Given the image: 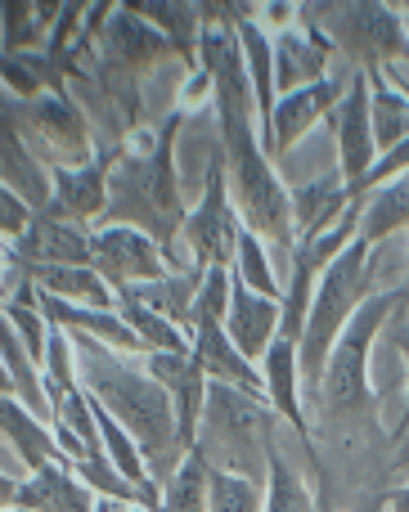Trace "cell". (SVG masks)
I'll list each match as a JSON object with an SVG mask.
<instances>
[{
	"mask_svg": "<svg viewBox=\"0 0 409 512\" xmlns=\"http://www.w3.org/2000/svg\"><path fill=\"white\" fill-rule=\"evenodd\" d=\"M221 135H225L221 153H225V171H230V198H234V212H239L243 230L297 252L293 198L279 185L275 167H270V153L252 135V117H225Z\"/></svg>",
	"mask_w": 409,
	"mask_h": 512,
	"instance_id": "6da1fadb",
	"label": "cell"
},
{
	"mask_svg": "<svg viewBox=\"0 0 409 512\" xmlns=\"http://www.w3.org/2000/svg\"><path fill=\"white\" fill-rule=\"evenodd\" d=\"M369 256H374V243L356 239L329 270L320 274V283H315L311 319H306L302 342H297L302 378H311L315 387H320L324 369H329V355H333V346H338L342 328H347L351 315L369 301L365 288H369V279H374V261H369Z\"/></svg>",
	"mask_w": 409,
	"mask_h": 512,
	"instance_id": "7a4b0ae2",
	"label": "cell"
},
{
	"mask_svg": "<svg viewBox=\"0 0 409 512\" xmlns=\"http://www.w3.org/2000/svg\"><path fill=\"white\" fill-rule=\"evenodd\" d=\"M86 382H90V396L140 441V450L153 463H162L171 450H180L176 405H171L167 387L158 378L126 373L122 364H90Z\"/></svg>",
	"mask_w": 409,
	"mask_h": 512,
	"instance_id": "3957f363",
	"label": "cell"
},
{
	"mask_svg": "<svg viewBox=\"0 0 409 512\" xmlns=\"http://www.w3.org/2000/svg\"><path fill=\"white\" fill-rule=\"evenodd\" d=\"M401 301H409V292H378L369 297L365 306L351 315V324L342 328L338 346L329 355V369L320 378V400H329L333 414H347V409H360L369 405V351H374V337L378 328L387 324Z\"/></svg>",
	"mask_w": 409,
	"mask_h": 512,
	"instance_id": "277c9868",
	"label": "cell"
},
{
	"mask_svg": "<svg viewBox=\"0 0 409 512\" xmlns=\"http://www.w3.org/2000/svg\"><path fill=\"white\" fill-rule=\"evenodd\" d=\"M185 234H189V248H194V256H198V270H234V261H239L243 221H239V212H234V198H230V171H225V153H216V158H212L203 203L189 212Z\"/></svg>",
	"mask_w": 409,
	"mask_h": 512,
	"instance_id": "5b68a950",
	"label": "cell"
},
{
	"mask_svg": "<svg viewBox=\"0 0 409 512\" xmlns=\"http://www.w3.org/2000/svg\"><path fill=\"white\" fill-rule=\"evenodd\" d=\"M207 427H212V436L221 441L225 459H230V468L225 472H239L243 477V454H261L266 459L270 454V409L261 396H252V391H239V387H225V382H212L207 387V409H203Z\"/></svg>",
	"mask_w": 409,
	"mask_h": 512,
	"instance_id": "8992f818",
	"label": "cell"
},
{
	"mask_svg": "<svg viewBox=\"0 0 409 512\" xmlns=\"http://www.w3.org/2000/svg\"><path fill=\"white\" fill-rule=\"evenodd\" d=\"M338 14H329L338 41L351 50V59H360L365 72L392 68V59L409 63V36L401 32V18L387 5H333Z\"/></svg>",
	"mask_w": 409,
	"mask_h": 512,
	"instance_id": "52a82bcc",
	"label": "cell"
},
{
	"mask_svg": "<svg viewBox=\"0 0 409 512\" xmlns=\"http://www.w3.org/2000/svg\"><path fill=\"white\" fill-rule=\"evenodd\" d=\"M95 270L113 283V292L171 279L167 252H158L153 239H144L131 225H104V230L95 234Z\"/></svg>",
	"mask_w": 409,
	"mask_h": 512,
	"instance_id": "ba28073f",
	"label": "cell"
},
{
	"mask_svg": "<svg viewBox=\"0 0 409 512\" xmlns=\"http://www.w3.org/2000/svg\"><path fill=\"white\" fill-rule=\"evenodd\" d=\"M149 373L167 387L171 405H176V427H180V454L198 450V423H203V409H207V387L212 378L203 373V364L189 355L176 351H153L149 355Z\"/></svg>",
	"mask_w": 409,
	"mask_h": 512,
	"instance_id": "9c48e42d",
	"label": "cell"
},
{
	"mask_svg": "<svg viewBox=\"0 0 409 512\" xmlns=\"http://www.w3.org/2000/svg\"><path fill=\"white\" fill-rule=\"evenodd\" d=\"M338 158H342V185L356 189L374 171L378 144H374V117H369V72L360 68L351 77L347 99L338 104Z\"/></svg>",
	"mask_w": 409,
	"mask_h": 512,
	"instance_id": "30bf717a",
	"label": "cell"
},
{
	"mask_svg": "<svg viewBox=\"0 0 409 512\" xmlns=\"http://www.w3.org/2000/svg\"><path fill=\"white\" fill-rule=\"evenodd\" d=\"M279 324H284V306L270 301V297H261V292H252L248 283L234 274L230 315H225V333H230V342L239 346L248 360H266V351L279 337Z\"/></svg>",
	"mask_w": 409,
	"mask_h": 512,
	"instance_id": "8fae6325",
	"label": "cell"
},
{
	"mask_svg": "<svg viewBox=\"0 0 409 512\" xmlns=\"http://www.w3.org/2000/svg\"><path fill=\"white\" fill-rule=\"evenodd\" d=\"M5 508H32V512H99L90 486L72 472V463H45L32 481L5 486Z\"/></svg>",
	"mask_w": 409,
	"mask_h": 512,
	"instance_id": "7c38bea8",
	"label": "cell"
},
{
	"mask_svg": "<svg viewBox=\"0 0 409 512\" xmlns=\"http://www.w3.org/2000/svg\"><path fill=\"white\" fill-rule=\"evenodd\" d=\"M9 248L27 256V265H95V234L59 221L50 212H36L32 230L18 243H9Z\"/></svg>",
	"mask_w": 409,
	"mask_h": 512,
	"instance_id": "4fadbf2b",
	"label": "cell"
},
{
	"mask_svg": "<svg viewBox=\"0 0 409 512\" xmlns=\"http://www.w3.org/2000/svg\"><path fill=\"white\" fill-rule=\"evenodd\" d=\"M347 90H351V81L324 77V81H315V86H306V90L279 95V104H275V153L293 149V144L302 140V135L311 131V126L320 122L333 104H338V99H347Z\"/></svg>",
	"mask_w": 409,
	"mask_h": 512,
	"instance_id": "5bb4252c",
	"label": "cell"
},
{
	"mask_svg": "<svg viewBox=\"0 0 409 512\" xmlns=\"http://www.w3.org/2000/svg\"><path fill=\"white\" fill-rule=\"evenodd\" d=\"M194 360L203 364L207 378H212V382H225V387L252 391V396H261V387H266V378L252 369V360L230 342L225 324H203V328H194Z\"/></svg>",
	"mask_w": 409,
	"mask_h": 512,
	"instance_id": "9a60e30c",
	"label": "cell"
},
{
	"mask_svg": "<svg viewBox=\"0 0 409 512\" xmlns=\"http://www.w3.org/2000/svg\"><path fill=\"white\" fill-rule=\"evenodd\" d=\"M333 45L329 36H320V27L306 18V41L302 36H279L275 45V86L279 95H293V90H306L315 81H324V63H329Z\"/></svg>",
	"mask_w": 409,
	"mask_h": 512,
	"instance_id": "2e32d148",
	"label": "cell"
},
{
	"mask_svg": "<svg viewBox=\"0 0 409 512\" xmlns=\"http://www.w3.org/2000/svg\"><path fill=\"white\" fill-rule=\"evenodd\" d=\"M356 198L347 194L342 180H315V185L293 189V225H297V248L324 239V225H338Z\"/></svg>",
	"mask_w": 409,
	"mask_h": 512,
	"instance_id": "e0dca14e",
	"label": "cell"
},
{
	"mask_svg": "<svg viewBox=\"0 0 409 512\" xmlns=\"http://www.w3.org/2000/svg\"><path fill=\"white\" fill-rule=\"evenodd\" d=\"M108 203V189H104V162H95V167H81V171H68L59 167L54 171V198L45 212L59 216V221H86V216L104 212Z\"/></svg>",
	"mask_w": 409,
	"mask_h": 512,
	"instance_id": "ac0fdd59",
	"label": "cell"
},
{
	"mask_svg": "<svg viewBox=\"0 0 409 512\" xmlns=\"http://www.w3.org/2000/svg\"><path fill=\"white\" fill-rule=\"evenodd\" d=\"M36 306H41L45 319L59 328H86V333H95L99 342H113V346H122V351H149V346L140 342V333H135L122 315H108V310H95V306H72V301L50 297V292H45Z\"/></svg>",
	"mask_w": 409,
	"mask_h": 512,
	"instance_id": "d6986e66",
	"label": "cell"
},
{
	"mask_svg": "<svg viewBox=\"0 0 409 512\" xmlns=\"http://www.w3.org/2000/svg\"><path fill=\"white\" fill-rule=\"evenodd\" d=\"M266 391H270V405L275 414L288 418L297 436L306 441V418H302V400H297V378H302V364H297V342L288 337H275V346L266 351Z\"/></svg>",
	"mask_w": 409,
	"mask_h": 512,
	"instance_id": "ffe728a7",
	"label": "cell"
},
{
	"mask_svg": "<svg viewBox=\"0 0 409 512\" xmlns=\"http://www.w3.org/2000/svg\"><path fill=\"white\" fill-rule=\"evenodd\" d=\"M32 283L45 288L50 297H63V301L77 297L95 310H108L117 301L113 283H108L95 265H32Z\"/></svg>",
	"mask_w": 409,
	"mask_h": 512,
	"instance_id": "44dd1931",
	"label": "cell"
},
{
	"mask_svg": "<svg viewBox=\"0 0 409 512\" xmlns=\"http://www.w3.org/2000/svg\"><path fill=\"white\" fill-rule=\"evenodd\" d=\"M0 423H5V432H9V441H14V450L23 454L27 463H32V472L45 468V463H72L68 454H63V445H54L50 436H45L41 418L23 409V400H14V396L0 400Z\"/></svg>",
	"mask_w": 409,
	"mask_h": 512,
	"instance_id": "7402d4cb",
	"label": "cell"
},
{
	"mask_svg": "<svg viewBox=\"0 0 409 512\" xmlns=\"http://www.w3.org/2000/svg\"><path fill=\"white\" fill-rule=\"evenodd\" d=\"M369 117H374L378 153H392L409 140V99L383 81V72H369Z\"/></svg>",
	"mask_w": 409,
	"mask_h": 512,
	"instance_id": "603a6c76",
	"label": "cell"
},
{
	"mask_svg": "<svg viewBox=\"0 0 409 512\" xmlns=\"http://www.w3.org/2000/svg\"><path fill=\"white\" fill-rule=\"evenodd\" d=\"M158 512H212V468H207L203 445L185 454V463L171 477Z\"/></svg>",
	"mask_w": 409,
	"mask_h": 512,
	"instance_id": "cb8c5ba5",
	"label": "cell"
},
{
	"mask_svg": "<svg viewBox=\"0 0 409 512\" xmlns=\"http://www.w3.org/2000/svg\"><path fill=\"white\" fill-rule=\"evenodd\" d=\"M5 360H9V378H5V391L14 396V391H23V400H27V409H32L41 423H54V405H50V396H45V382L36 378V369H32V351H27L23 342H18V328L14 324H5Z\"/></svg>",
	"mask_w": 409,
	"mask_h": 512,
	"instance_id": "d4e9b609",
	"label": "cell"
},
{
	"mask_svg": "<svg viewBox=\"0 0 409 512\" xmlns=\"http://www.w3.org/2000/svg\"><path fill=\"white\" fill-rule=\"evenodd\" d=\"M315 283H320V270L306 252H293L288 261V297H284V324H279V337L288 342H302V328L311 319V301H315Z\"/></svg>",
	"mask_w": 409,
	"mask_h": 512,
	"instance_id": "484cf974",
	"label": "cell"
},
{
	"mask_svg": "<svg viewBox=\"0 0 409 512\" xmlns=\"http://www.w3.org/2000/svg\"><path fill=\"white\" fill-rule=\"evenodd\" d=\"M401 225H409V171L374 194V203L365 207V230H360V239L378 248V243H383L387 234H396Z\"/></svg>",
	"mask_w": 409,
	"mask_h": 512,
	"instance_id": "4316f807",
	"label": "cell"
},
{
	"mask_svg": "<svg viewBox=\"0 0 409 512\" xmlns=\"http://www.w3.org/2000/svg\"><path fill=\"white\" fill-rule=\"evenodd\" d=\"M117 310H122V319L135 328V333H140V342L149 346V355L153 351H176V355L194 351V346H189L185 337L171 328V319H162L158 310H149L140 297H135V292H117Z\"/></svg>",
	"mask_w": 409,
	"mask_h": 512,
	"instance_id": "83f0119b",
	"label": "cell"
},
{
	"mask_svg": "<svg viewBox=\"0 0 409 512\" xmlns=\"http://www.w3.org/2000/svg\"><path fill=\"white\" fill-rule=\"evenodd\" d=\"M266 481H270L266 486V512H315L302 477L279 459L275 445H270V454H266Z\"/></svg>",
	"mask_w": 409,
	"mask_h": 512,
	"instance_id": "f1b7e54d",
	"label": "cell"
},
{
	"mask_svg": "<svg viewBox=\"0 0 409 512\" xmlns=\"http://www.w3.org/2000/svg\"><path fill=\"white\" fill-rule=\"evenodd\" d=\"M122 292H135V297L144 301L149 310H158L162 319H189L194 324V297H198V288L194 283H185V279H158V283H140V288H122Z\"/></svg>",
	"mask_w": 409,
	"mask_h": 512,
	"instance_id": "f546056e",
	"label": "cell"
},
{
	"mask_svg": "<svg viewBox=\"0 0 409 512\" xmlns=\"http://www.w3.org/2000/svg\"><path fill=\"white\" fill-rule=\"evenodd\" d=\"M212 512H266V495L252 477L212 468Z\"/></svg>",
	"mask_w": 409,
	"mask_h": 512,
	"instance_id": "4dcf8cb0",
	"label": "cell"
},
{
	"mask_svg": "<svg viewBox=\"0 0 409 512\" xmlns=\"http://www.w3.org/2000/svg\"><path fill=\"white\" fill-rule=\"evenodd\" d=\"M230 283H234V270H203V283H198V297H194V328L225 324V315H230Z\"/></svg>",
	"mask_w": 409,
	"mask_h": 512,
	"instance_id": "1f68e13d",
	"label": "cell"
},
{
	"mask_svg": "<svg viewBox=\"0 0 409 512\" xmlns=\"http://www.w3.org/2000/svg\"><path fill=\"white\" fill-rule=\"evenodd\" d=\"M234 274H239L252 292H261V297H270V301L279 297L275 274H270V261H266V248H261V239L252 230H243V239H239V261H234Z\"/></svg>",
	"mask_w": 409,
	"mask_h": 512,
	"instance_id": "d6a6232c",
	"label": "cell"
},
{
	"mask_svg": "<svg viewBox=\"0 0 409 512\" xmlns=\"http://www.w3.org/2000/svg\"><path fill=\"white\" fill-rule=\"evenodd\" d=\"M405 171H409V140H405V144H396L392 153H383V158L374 162V171H369V176L360 180L356 189H347V194L356 198V203H365V194H369V189H378V185H392V180H396V176H405Z\"/></svg>",
	"mask_w": 409,
	"mask_h": 512,
	"instance_id": "836d02e7",
	"label": "cell"
},
{
	"mask_svg": "<svg viewBox=\"0 0 409 512\" xmlns=\"http://www.w3.org/2000/svg\"><path fill=\"white\" fill-rule=\"evenodd\" d=\"M5 319L18 328V337H23V346L32 351V360H45V351H50V342H45V319L36 315V310L18 306V301L5 306Z\"/></svg>",
	"mask_w": 409,
	"mask_h": 512,
	"instance_id": "e575fe53",
	"label": "cell"
},
{
	"mask_svg": "<svg viewBox=\"0 0 409 512\" xmlns=\"http://www.w3.org/2000/svg\"><path fill=\"white\" fill-rule=\"evenodd\" d=\"M0 207H5V239H9V243H18L27 230H32L36 212H27V207H23V198H18V189H14V185H5V189H0Z\"/></svg>",
	"mask_w": 409,
	"mask_h": 512,
	"instance_id": "d590c367",
	"label": "cell"
},
{
	"mask_svg": "<svg viewBox=\"0 0 409 512\" xmlns=\"http://www.w3.org/2000/svg\"><path fill=\"white\" fill-rule=\"evenodd\" d=\"M383 512H409V486H396L392 495L383 499Z\"/></svg>",
	"mask_w": 409,
	"mask_h": 512,
	"instance_id": "8d00e7d4",
	"label": "cell"
},
{
	"mask_svg": "<svg viewBox=\"0 0 409 512\" xmlns=\"http://www.w3.org/2000/svg\"><path fill=\"white\" fill-rule=\"evenodd\" d=\"M396 346H401L405 360H409V324H405V328H396ZM405 427H409V405H405V418H401V427H396V432H405Z\"/></svg>",
	"mask_w": 409,
	"mask_h": 512,
	"instance_id": "74e56055",
	"label": "cell"
},
{
	"mask_svg": "<svg viewBox=\"0 0 409 512\" xmlns=\"http://www.w3.org/2000/svg\"><path fill=\"white\" fill-rule=\"evenodd\" d=\"M9 512H32V508H9Z\"/></svg>",
	"mask_w": 409,
	"mask_h": 512,
	"instance_id": "f35d334b",
	"label": "cell"
},
{
	"mask_svg": "<svg viewBox=\"0 0 409 512\" xmlns=\"http://www.w3.org/2000/svg\"><path fill=\"white\" fill-rule=\"evenodd\" d=\"M405 23H409V5H405Z\"/></svg>",
	"mask_w": 409,
	"mask_h": 512,
	"instance_id": "ab89813d",
	"label": "cell"
},
{
	"mask_svg": "<svg viewBox=\"0 0 409 512\" xmlns=\"http://www.w3.org/2000/svg\"><path fill=\"white\" fill-rule=\"evenodd\" d=\"M405 292H409V283H405Z\"/></svg>",
	"mask_w": 409,
	"mask_h": 512,
	"instance_id": "60d3db41",
	"label": "cell"
}]
</instances>
